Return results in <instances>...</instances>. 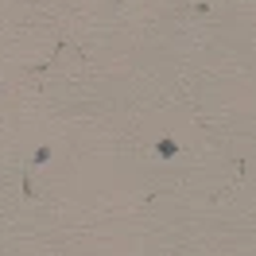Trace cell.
I'll return each mask as SVG.
<instances>
[{
  "mask_svg": "<svg viewBox=\"0 0 256 256\" xmlns=\"http://www.w3.org/2000/svg\"><path fill=\"white\" fill-rule=\"evenodd\" d=\"M156 152H160L163 160H171V156L178 152V144H175V140H160V148H156Z\"/></svg>",
  "mask_w": 256,
  "mask_h": 256,
  "instance_id": "obj_1",
  "label": "cell"
}]
</instances>
